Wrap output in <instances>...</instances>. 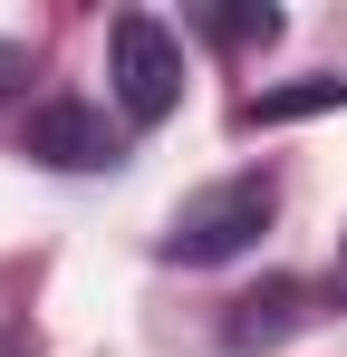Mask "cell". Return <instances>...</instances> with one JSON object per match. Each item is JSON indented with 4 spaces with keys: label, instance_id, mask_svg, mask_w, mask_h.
Instances as JSON below:
<instances>
[{
    "label": "cell",
    "instance_id": "6da1fadb",
    "mask_svg": "<svg viewBox=\"0 0 347 357\" xmlns=\"http://www.w3.org/2000/svg\"><path fill=\"white\" fill-rule=\"evenodd\" d=\"M270 213H280V183L270 174H222V183H203V193H183L174 203V222H164V261H183V271H213V261H241L251 241L270 232Z\"/></svg>",
    "mask_w": 347,
    "mask_h": 357
},
{
    "label": "cell",
    "instance_id": "7a4b0ae2",
    "mask_svg": "<svg viewBox=\"0 0 347 357\" xmlns=\"http://www.w3.org/2000/svg\"><path fill=\"white\" fill-rule=\"evenodd\" d=\"M107 87L125 107V126H164L183 107V39L155 10H116L107 20Z\"/></svg>",
    "mask_w": 347,
    "mask_h": 357
},
{
    "label": "cell",
    "instance_id": "3957f363",
    "mask_svg": "<svg viewBox=\"0 0 347 357\" xmlns=\"http://www.w3.org/2000/svg\"><path fill=\"white\" fill-rule=\"evenodd\" d=\"M20 155H39L49 174H116L125 165V126L87 97H39L20 126Z\"/></svg>",
    "mask_w": 347,
    "mask_h": 357
},
{
    "label": "cell",
    "instance_id": "277c9868",
    "mask_svg": "<svg viewBox=\"0 0 347 357\" xmlns=\"http://www.w3.org/2000/svg\"><path fill=\"white\" fill-rule=\"evenodd\" d=\"M309 319H318V290H309V280H261V290L231 299L222 348H231V357H270V348H289Z\"/></svg>",
    "mask_w": 347,
    "mask_h": 357
},
{
    "label": "cell",
    "instance_id": "5b68a950",
    "mask_svg": "<svg viewBox=\"0 0 347 357\" xmlns=\"http://www.w3.org/2000/svg\"><path fill=\"white\" fill-rule=\"evenodd\" d=\"M328 107H347V77H289V87L241 97L231 126H241V135H261V126H299V116H328Z\"/></svg>",
    "mask_w": 347,
    "mask_h": 357
},
{
    "label": "cell",
    "instance_id": "8992f818",
    "mask_svg": "<svg viewBox=\"0 0 347 357\" xmlns=\"http://www.w3.org/2000/svg\"><path fill=\"white\" fill-rule=\"evenodd\" d=\"M193 29H203L213 49H270V39H280V10H270V0H231V10H203Z\"/></svg>",
    "mask_w": 347,
    "mask_h": 357
},
{
    "label": "cell",
    "instance_id": "52a82bcc",
    "mask_svg": "<svg viewBox=\"0 0 347 357\" xmlns=\"http://www.w3.org/2000/svg\"><path fill=\"white\" fill-rule=\"evenodd\" d=\"M29 87V39H0V97Z\"/></svg>",
    "mask_w": 347,
    "mask_h": 357
},
{
    "label": "cell",
    "instance_id": "ba28073f",
    "mask_svg": "<svg viewBox=\"0 0 347 357\" xmlns=\"http://www.w3.org/2000/svg\"><path fill=\"white\" fill-rule=\"evenodd\" d=\"M338 299H347V251H338Z\"/></svg>",
    "mask_w": 347,
    "mask_h": 357
}]
</instances>
